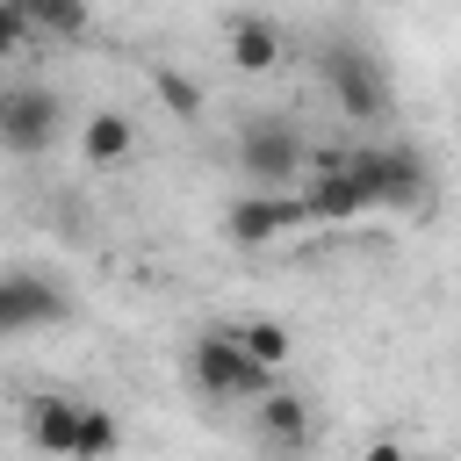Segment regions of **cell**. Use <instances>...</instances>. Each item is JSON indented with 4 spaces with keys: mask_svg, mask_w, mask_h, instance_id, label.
Wrapping results in <instances>:
<instances>
[{
    "mask_svg": "<svg viewBox=\"0 0 461 461\" xmlns=\"http://www.w3.org/2000/svg\"><path fill=\"white\" fill-rule=\"evenodd\" d=\"M187 382H194L209 403H259L267 389H281L274 367H259V360L238 346L230 324H216V331H202V339L187 346Z\"/></svg>",
    "mask_w": 461,
    "mask_h": 461,
    "instance_id": "6da1fadb",
    "label": "cell"
},
{
    "mask_svg": "<svg viewBox=\"0 0 461 461\" xmlns=\"http://www.w3.org/2000/svg\"><path fill=\"white\" fill-rule=\"evenodd\" d=\"M238 173H245L252 187H295V180L310 173L303 130H295L288 115H274V108L245 115V122H238Z\"/></svg>",
    "mask_w": 461,
    "mask_h": 461,
    "instance_id": "7a4b0ae2",
    "label": "cell"
},
{
    "mask_svg": "<svg viewBox=\"0 0 461 461\" xmlns=\"http://www.w3.org/2000/svg\"><path fill=\"white\" fill-rule=\"evenodd\" d=\"M346 166H353V180L367 187L375 209H425V194H432V166L411 144H353Z\"/></svg>",
    "mask_w": 461,
    "mask_h": 461,
    "instance_id": "3957f363",
    "label": "cell"
},
{
    "mask_svg": "<svg viewBox=\"0 0 461 461\" xmlns=\"http://www.w3.org/2000/svg\"><path fill=\"white\" fill-rule=\"evenodd\" d=\"M317 72H324V94L339 101L346 122H382V115H389V72H382L375 50H360V43H324Z\"/></svg>",
    "mask_w": 461,
    "mask_h": 461,
    "instance_id": "277c9868",
    "label": "cell"
},
{
    "mask_svg": "<svg viewBox=\"0 0 461 461\" xmlns=\"http://www.w3.org/2000/svg\"><path fill=\"white\" fill-rule=\"evenodd\" d=\"M58 137H65V101H58L50 86H7L0 151H7V158H43Z\"/></svg>",
    "mask_w": 461,
    "mask_h": 461,
    "instance_id": "5b68a950",
    "label": "cell"
},
{
    "mask_svg": "<svg viewBox=\"0 0 461 461\" xmlns=\"http://www.w3.org/2000/svg\"><path fill=\"white\" fill-rule=\"evenodd\" d=\"M295 223H310V209H303L295 187H252V194H238V202L223 209V230H230V245H245V252L288 238Z\"/></svg>",
    "mask_w": 461,
    "mask_h": 461,
    "instance_id": "8992f818",
    "label": "cell"
},
{
    "mask_svg": "<svg viewBox=\"0 0 461 461\" xmlns=\"http://www.w3.org/2000/svg\"><path fill=\"white\" fill-rule=\"evenodd\" d=\"M65 317V295L43 281V274H0V339H22V331H43Z\"/></svg>",
    "mask_w": 461,
    "mask_h": 461,
    "instance_id": "52a82bcc",
    "label": "cell"
},
{
    "mask_svg": "<svg viewBox=\"0 0 461 461\" xmlns=\"http://www.w3.org/2000/svg\"><path fill=\"white\" fill-rule=\"evenodd\" d=\"M303 209H310V223H353V216H367L375 202H367V187L353 180V166L331 158V166L303 173Z\"/></svg>",
    "mask_w": 461,
    "mask_h": 461,
    "instance_id": "ba28073f",
    "label": "cell"
},
{
    "mask_svg": "<svg viewBox=\"0 0 461 461\" xmlns=\"http://www.w3.org/2000/svg\"><path fill=\"white\" fill-rule=\"evenodd\" d=\"M79 432H86V403L79 396H29V447L50 461H79Z\"/></svg>",
    "mask_w": 461,
    "mask_h": 461,
    "instance_id": "9c48e42d",
    "label": "cell"
},
{
    "mask_svg": "<svg viewBox=\"0 0 461 461\" xmlns=\"http://www.w3.org/2000/svg\"><path fill=\"white\" fill-rule=\"evenodd\" d=\"M223 43H230V65H238V72H252V79H267V72L288 58V36H281L267 14H238V22L223 29Z\"/></svg>",
    "mask_w": 461,
    "mask_h": 461,
    "instance_id": "30bf717a",
    "label": "cell"
},
{
    "mask_svg": "<svg viewBox=\"0 0 461 461\" xmlns=\"http://www.w3.org/2000/svg\"><path fill=\"white\" fill-rule=\"evenodd\" d=\"M252 418H259V439H267L274 454H303V447H310V403H303V396L267 389V396L252 403Z\"/></svg>",
    "mask_w": 461,
    "mask_h": 461,
    "instance_id": "8fae6325",
    "label": "cell"
},
{
    "mask_svg": "<svg viewBox=\"0 0 461 461\" xmlns=\"http://www.w3.org/2000/svg\"><path fill=\"white\" fill-rule=\"evenodd\" d=\"M79 151H86V166H122V158L137 151V122H130V115H115V108H101V115H86Z\"/></svg>",
    "mask_w": 461,
    "mask_h": 461,
    "instance_id": "7c38bea8",
    "label": "cell"
},
{
    "mask_svg": "<svg viewBox=\"0 0 461 461\" xmlns=\"http://www.w3.org/2000/svg\"><path fill=\"white\" fill-rule=\"evenodd\" d=\"M14 7L29 14V29H36V36H58V43L86 36V0H14Z\"/></svg>",
    "mask_w": 461,
    "mask_h": 461,
    "instance_id": "4fadbf2b",
    "label": "cell"
},
{
    "mask_svg": "<svg viewBox=\"0 0 461 461\" xmlns=\"http://www.w3.org/2000/svg\"><path fill=\"white\" fill-rule=\"evenodd\" d=\"M230 331H238V346H245L259 367H274V375L288 367V324H274V317H238Z\"/></svg>",
    "mask_w": 461,
    "mask_h": 461,
    "instance_id": "5bb4252c",
    "label": "cell"
},
{
    "mask_svg": "<svg viewBox=\"0 0 461 461\" xmlns=\"http://www.w3.org/2000/svg\"><path fill=\"white\" fill-rule=\"evenodd\" d=\"M122 447V425H115V411L108 403H86V432H79V461H108Z\"/></svg>",
    "mask_w": 461,
    "mask_h": 461,
    "instance_id": "9a60e30c",
    "label": "cell"
},
{
    "mask_svg": "<svg viewBox=\"0 0 461 461\" xmlns=\"http://www.w3.org/2000/svg\"><path fill=\"white\" fill-rule=\"evenodd\" d=\"M158 101H166L180 122H194V115H202V86H194L187 72H158Z\"/></svg>",
    "mask_w": 461,
    "mask_h": 461,
    "instance_id": "2e32d148",
    "label": "cell"
},
{
    "mask_svg": "<svg viewBox=\"0 0 461 461\" xmlns=\"http://www.w3.org/2000/svg\"><path fill=\"white\" fill-rule=\"evenodd\" d=\"M29 36H36V29H29V14H22L14 0H0V65H7V58H14Z\"/></svg>",
    "mask_w": 461,
    "mask_h": 461,
    "instance_id": "e0dca14e",
    "label": "cell"
},
{
    "mask_svg": "<svg viewBox=\"0 0 461 461\" xmlns=\"http://www.w3.org/2000/svg\"><path fill=\"white\" fill-rule=\"evenodd\" d=\"M360 461H411V454H403V447H396V439H375V447H367V454H360Z\"/></svg>",
    "mask_w": 461,
    "mask_h": 461,
    "instance_id": "ac0fdd59",
    "label": "cell"
},
{
    "mask_svg": "<svg viewBox=\"0 0 461 461\" xmlns=\"http://www.w3.org/2000/svg\"><path fill=\"white\" fill-rule=\"evenodd\" d=\"M0 108H7V86H0Z\"/></svg>",
    "mask_w": 461,
    "mask_h": 461,
    "instance_id": "d6986e66",
    "label": "cell"
}]
</instances>
